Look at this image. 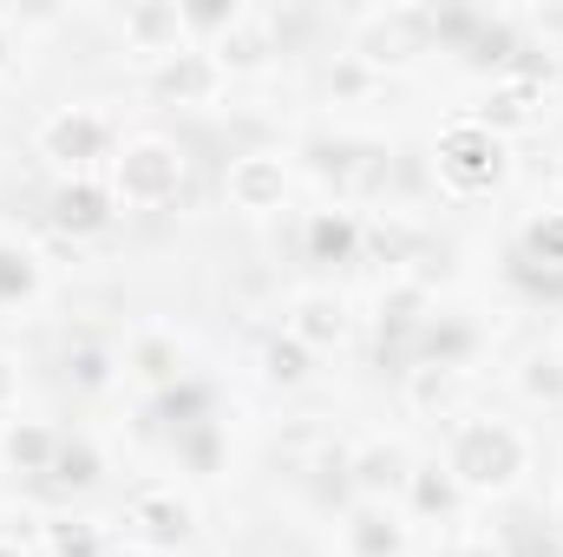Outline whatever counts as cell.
Here are the masks:
<instances>
[{
    "instance_id": "32",
    "label": "cell",
    "mask_w": 563,
    "mask_h": 557,
    "mask_svg": "<svg viewBox=\"0 0 563 557\" xmlns=\"http://www.w3.org/2000/svg\"><path fill=\"white\" fill-rule=\"evenodd\" d=\"M459 557H505V545H498V538H472Z\"/></svg>"
},
{
    "instance_id": "5",
    "label": "cell",
    "mask_w": 563,
    "mask_h": 557,
    "mask_svg": "<svg viewBox=\"0 0 563 557\" xmlns=\"http://www.w3.org/2000/svg\"><path fill=\"white\" fill-rule=\"evenodd\" d=\"M223 197H230V210H250V217L282 210V197H288V164H282L276 151H243V157H230Z\"/></svg>"
},
{
    "instance_id": "17",
    "label": "cell",
    "mask_w": 563,
    "mask_h": 557,
    "mask_svg": "<svg viewBox=\"0 0 563 557\" xmlns=\"http://www.w3.org/2000/svg\"><path fill=\"white\" fill-rule=\"evenodd\" d=\"M59 492H86L92 479H99V446L92 439H59V452H53V472H46Z\"/></svg>"
},
{
    "instance_id": "31",
    "label": "cell",
    "mask_w": 563,
    "mask_h": 557,
    "mask_svg": "<svg viewBox=\"0 0 563 557\" xmlns=\"http://www.w3.org/2000/svg\"><path fill=\"white\" fill-rule=\"evenodd\" d=\"M328 86H334V92H354V86H367V73H361V66H341Z\"/></svg>"
},
{
    "instance_id": "2",
    "label": "cell",
    "mask_w": 563,
    "mask_h": 557,
    "mask_svg": "<svg viewBox=\"0 0 563 557\" xmlns=\"http://www.w3.org/2000/svg\"><path fill=\"white\" fill-rule=\"evenodd\" d=\"M432 164H439V184H445L452 197H485V190L505 184V139L485 132L478 119H459V125L439 132Z\"/></svg>"
},
{
    "instance_id": "14",
    "label": "cell",
    "mask_w": 563,
    "mask_h": 557,
    "mask_svg": "<svg viewBox=\"0 0 563 557\" xmlns=\"http://www.w3.org/2000/svg\"><path fill=\"white\" fill-rule=\"evenodd\" d=\"M288 335H295L308 354H314V348H341V341H347V308H341L334 295H301Z\"/></svg>"
},
{
    "instance_id": "12",
    "label": "cell",
    "mask_w": 563,
    "mask_h": 557,
    "mask_svg": "<svg viewBox=\"0 0 563 557\" xmlns=\"http://www.w3.org/2000/svg\"><path fill=\"white\" fill-rule=\"evenodd\" d=\"M538 99H544V86H538V79H505V86H492V99H485L472 119H478L485 132H498V139H505V132H525V125L538 119Z\"/></svg>"
},
{
    "instance_id": "1",
    "label": "cell",
    "mask_w": 563,
    "mask_h": 557,
    "mask_svg": "<svg viewBox=\"0 0 563 557\" xmlns=\"http://www.w3.org/2000/svg\"><path fill=\"white\" fill-rule=\"evenodd\" d=\"M445 472H452L465 492H505V485L525 472V439H518V426H505V419H472V426H459Z\"/></svg>"
},
{
    "instance_id": "21",
    "label": "cell",
    "mask_w": 563,
    "mask_h": 557,
    "mask_svg": "<svg viewBox=\"0 0 563 557\" xmlns=\"http://www.w3.org/2000/svg\"><path fill=\"white\" fill-rule=\"evenodd\" d=\"M420 341H426V368H459L465 348H472V328L465 321H426Z\"/></svg>"
},
{
    "instance_id": "3",
    "label": "cell",
    "mask_w": 563,
    "mask_h": 557,
    "mask_svg": "<svg viewBox=\"0 0 563 557\" xmlns=\"http://www.w3.org/2000/svg\"><path fill=\"white\" fill-rule=\"evenodd\" d=\"M112 190H119V204H132V210H164V204H177V190H184V151L170 139H132L119 151V164H112Z\"/></svg>"
},
{
    "instance_id": "19",
    "label": "cell",
    "mask_w": 563,
    "mask_h": 557,
    "mask_svg": "<svg viewBox=\"0 0 563 557\" xmlns=\"http://www.w3.org/2000/svg\"><path fill=\"white\" fill-rule=\"evenodd\" d=\"M132 368H139L151 387H170L177 381V341L170 335H139L132 341Z\"/></svg>"
},
{
    "instance_id": "29",
    "label": "cell",
    "mask_w": 563,
    "mask_h": 557,
    "mask_svg": "<svg viewBox=\"0 0 563 557\" xmlns=\"http://www.w3.org/2000/svg\"><path fill=\"white\" fill-rule=\"evenodd\" d=\"M66 374H73L79 387H106V381H112V368H106V348H79V354H66Z\"/></svg>"
},
{
    "instance_id": "30",
    "label": "cell",
    "mask_w": 563,
    "mask_h": 557,
    "mask_svg": "<svg viewBox=\"0 0 563 557\" xmlns=\"http://www.w3.org/2000/svg\"><path fill=\"white\" fill-rule=\"evenodd\" d=\"M13 394H20V368H13V361H7V354H0V407H7V401H13Z\"/></svg>"
},
{
    "instance_id": "34",
    "label": "cell",
    "mask_w": 563,
    "mask_h": 557,
    "mask_svg": "<svg viewBox=\"0 0 563 557\" xmlns=\"http://www.w3.org/2000/svg\"><path fill=\"white\" fill-rule=\"evenodd\" d=\"M0 557H20V545H0Z\"/></svg>"
},
{
    "instance_id": "35",
    "label": "cell",
    "mask_w": 563,
    "mask_h": 557,
    "mask_svg": "<svg viewBox=\"0 0 563 557\" xmlns=\"http://www.w3.org/2000/svg\"><path fill=\"white\" fill-rule=\"evenodd\" d=\"M558 177H563V164H558Z\"/></svg>"
},
{
    "instance_id": "18",
    "label": "cell",
    "mask_w": 563,
    "mask_h": 557,
    "mask_svg": "<svg viewBox=\"0 0 563 557\" xmlns=\"http://www.w3.org/2000/svg\"><path fill=\"white\" fill-rule=\"evenodd\" d=\"M347 545H354V557H400L407 532H400L387 512H361V518H354V532H347Z\"/></svg>"
},
{
    "instance_id": "25",
    "label": "cell",
    "mask_w": 563,
    "mask_h": 557,
    "mask_svg": "<svg viewBox=\"0 0 563 557\" xmlns=\"http://www.w3.org/2000/svg\"><path fill=\"white\" fill-rule=\"evenodd\" d=\"M263 368H269L276 387H301V381H308V348H301L295 335H288V341H269V348H263Z\"/></svg>"
},
{
    "instance_id": "7",
    "label": "cell",
    "mask_w": 563,
    "mask_h": 557,
    "mask_svg": "<svg viewBox=\"0 0 563 557\" xmlns=\"http://www.w3.org/2000/svg\"><path fill=\"white\" fill-rule=\"evenodd\" d=\"M125 525L139 532L151 551H177L184 538H190V525H197V512H190V499H177L170 485H144L139 499L125 505Z\"/></svg>"
},
{
    "instance_id": "16",
    "label": "cell",
    "mask_w": 563,
    "mask_h": 557,
    "mask_svg": "<svg viewBox=\"0 0 563 557\" xmlns=\"http://www.w3.org/2000/svg\"><path fill=\"white\" fill-rule=\"evenodd\" d=\"M354 243H361V223H354L347 210H321V217L308 223V250H314L321 263H347Z\"/></svg>"
},
{
    "instance_id": "27",
    "label": "cell",
    "mask_w": 563,
    "mask_h": 557,
    "mask_svg": "<svg viewBox=\"0 0 563 557\" xmlns=\"http://www.w3.org/2000/svg\"><path fill=\"white\" fill-rule=\"evenodd\" d=\"M236 20H243V7H236V0H203V7H184V26H190V33H217V40H223Z\"/></svg>"
},
{
    "instance_id": "9",
    "label": "cell",
    "mask_w": 563,
    "mask_h": 557,
    "mask_svg": "<svg viewBox=\"0 0 563 557\" xmlns=\"http://www.w3.org/2000/svg\"><path fill=\"white\" fill-rule=\"evenodd\" d=\"M217 86H223L217 59H210V53H190V46H184L177 59H164V66L151 73V92H157V99H177V106H203V99H210Z\"/></svg>"
},
{
    "instance_id": "10",
    "label": "cell",
    "mask_w": 563,
    "mask_h": 557,
    "mask_svg": "<svg viewBox=\"0 0 563 557\" xmlns=\"http://www.w3.org/2000/svg\"><path fill=\"white\" fill-rule=\"evenodd\" d=\"M347 479H354L361 492L387 499V492H400V485L413 479V459H407L400 439H367L361 452H347Z\"/></svg>"
},
{
    "instance_id": "4",
    "label": "cell",
    "mask_w": 563,
    "mask_h": 557,
    "mask_svg": "<svg viewBox=\"0 0 563 557\" xmlns=\"http://www.w3.org/2000/svg\"><path fill=\"white\" fill-rule=\"evenodd\" d=\"M432 46V13L420 7H387V13H367L361 40H354V59L361 66H407Z\"/></svg>"
},
{
    "instance_id": "8",
    "label": "cell",
    "mask_w": 563,
    "mask_h": 557,
    "mask_svg": "<svg viewBox=\"0 0 563 557\" xmlns=\"http://www.w3.org/2000/svg\"><path fill=\"white\" fill-rule=\"evenodd\" d=\"M184 7L177 0H139V7H125V40H132V53L144 59H177L184 53Z\"/></svg>"
},
{
    "instance_id": "26",
    "label": "cell",
    "mask_w": 563,
    "mask_h": 557,
    "mask_svg": "<svg viewBox=\"0 0 563 557\" xmlns=\"http://www.w3.org/2000/svg\"><path fill=\"white\" fill-rule=\"evenodd\" d=\"M46 545H53V557H99V525H86V518H53V525H46Z\"/></svg>"
},
{
    "instance_id": "13",
    "label": "cell",
    "mask_w": 563,
    "mask_h": 557,
    "mask_svg": "<svg viewBox=\"0 0 563 557\" xmlns=\"http://www.w3.org/2000/svg\"><path fill=\"white\" fill-rule=\"evenodd\" d=\"M53 223H59L66 237H92V230H106V223H112V197H106L99 184L73 177V184H59V190H53Z\"/></svg>"
},
{
    "instance_id": "20",
    "label": "cell",
    "mask_w": 563,
    "mask_h": 557,
    "mask_svg": "<svg viewBox=\"0 0 563 557\" xmlns=\"http://www.w3.org/2000/svg\"><path fill=\"white\" fill-rule=\"evenodd\" d=\"M40 295V263L20 243H0V302H33Z\"/></svg>"
},
{
    "instance_id": "24",
    "label": "cell",
    "mask_w": 563,
    "mask_h": 557,
    "mask_svg": "<svg viewBox=\"0 0 563 557\" xmlns=\"http://www.w3.org/2000/svg\"><path fill=\"white\" fill-rule=\"evenodd\" d=\"M407 485H413V505H420L426 518H432V512L445 518V512L459 505V479H452V472H439V466H420Z\"/></svg>"
},
{
    "instance_id": "6",
    "label": "cell",
    "mask_w": 563,
    "mask_h": 557,
    "mask_svg": "<svg viewBox=\"0 0 563 557\" xmlns=\"http://www.w3.org/2000/svg\"><path fill=\"white\" fill-rule=\"evenodd\" d=\"M106 144H112V125L99 112H86V106H66V112H53L40 125V151L53 164H66V171H86L92 157H106Z\"/></svg>"
},
{
    "instance_id": "23",
    "label": "cell",
    "mask_w": 563,
    "mask_h": 557,
    "mask_svg": "<svg viewBox=\"0 0 563 557\" xmlns=\"http://www.w3.org/2000/svg\"><path fill=\"white\" fill-rule=\"evenodd\" d=\"M518 387H525V401L558 407V401H563V361H558V354H531V361L518 368Z\"/></svg>"
},
{
    "instance_id": "28",
    "label": "cell",
    "mask_w": 563,
    "mask_h": 557,
    "mask_svg": "<svg viewBox=\"0 0 563 557\" xmlns=\"http://www.w3.org/2000/svg\"><path fill=\"white\" fill-rule=\"evenodd\" d=\"M452 374H459V368H413V381H407V394H413V401H420V407H445V401H452Z\"/></svg>"
},
{
    "instance_id": "11",
    "label": "cell",
    "mask_w": 563,
    "mask_h": 557,
    "mask_svg": "<svg viewBox=\"0 0 563 557\" xmlns=\"http://www.w3.org/2000/svg\"><path fill=\"white\" fill-rule=\"evenodd\" d=\"M210 59H217V73H263L269 59H276V33L263 26V20H236L217 46H210Z\"/></svg>"
},
{
    "instance_id": "22",
    "label": "cell",
    "mask_w": 563,
    "mask_h": 557,
    "mask_svg": "<svg viewBox=\"0 0 563 557\" xmlns=\"http://www.w3.org/2000/svg\"><path fill=\"white\" fill-rule=\"evenodd\" d=\"M518 263H525V270H531V263H544V270H551V263H563V210H544V217L525 230ZM531 282H538V276H531Z\"/></svg>"
},
{
    "instance_id": "15",
    "label": "cell",
    "mask_w": 563,
    "mask_h": 557,
    "mask_svg": "<svg viewBox=\"0 0 563 557\" xmlns=\"http://www.w3.org/2000/svg\"><path fill=\"white\" fill-rule=\"evenodd\" d=\"M53 452H59V433L40 426V419H20L7 433V466L13 472H53Z\"/></svg>"
},
{
    "instance_id": "33",
    "label": "cell",
    "mask_w": 563,
    "mask_h": 557,
    "mask_svg": "<svg viewBox=\"0 0 563 557\" xmlns=\"http://www.w3.org/2000/svg\"><path fill=\"white\" fill-rule=\"evenodd\" d=\"M551 525H558V545H563V499H558V512H551Z\"/></svg>"
}]
</instances>
